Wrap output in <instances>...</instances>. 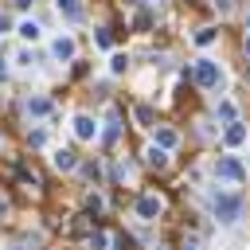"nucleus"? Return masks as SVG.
Segmentation results:
<instances>
[{"mask_svg":"<svg viewBox=\"0 0 250 250\" xmlns=\"http://www.w3.org/2000/svg\"><path fill=\"white\" fill-rule=\"evenodd\" d=\"M223 141H227V148H238V145H246V141H250V133H246V125H242V121H230V125H227V133H223Z\"/></svg>","mask_w":250,"mask_h":250,"instance_id":"obj_6","label":"nucleus"},{"mask_svg":"<svg viewBox=\"0 0 250 250\" xmlns=\"http://www.w3.org/2000/svg\"><path fill=\"white\" fill-rule=\"evenodd\" d=\"M211 207H215V219H219V223H227V227L242 219V195H227V191H215Z\"/></svg>","mask_w":250,"mask_h":250,"instance_id":"obj_1","label":"nucleus"},{"mask_svg":"<svg viewBox=\"0 0 250 250\" xmlns=\"http://www.w3.org/2000/svg\"><path fill=\"white\" fill-rule=\"evenodd\" d=\"M133 117H137V125H152V109H148V105H137Z\"/></svg>","mask_w":250,"mask_h":250,"instance_id":"obj_17","label":"nucleus"},{"mask_svg":"<svg viewBox=\"0 0 250 250\" xmlns=\"http://www.w3.org/2000/svg\"><path fill=\"white\" fill-rule=\"evenodd\" d=\"M215 39H219V31H215V27H199V31H195V47H211Z\"/></svg>","mask_w":250,"mask_h":250,"instance_id":"obj_13","label":"nucleus"},{"mask_svg":"<svg viewBox=\"0 0 250 250\" xmlns=\"http://www.w3.org/2000/svg\"><path fill=\"white\" fill-rule=\"evenodd\" d=\"M215 8L219 12H230V0H215Z\"/></svg>","mask_w":250,"mask_h":250,"instance_id":"obj_24","label":"nucleus"},{"mask_svg":"<svg viewBox=\"0 0 250 250\" xmlns=\"http://www.w3.org/2000/svg\"><path fill=\"white\" fill-rule=\"evenodd\" d=\"M105 246H109V238H105L102 230H94V234H90V250H105Z\"/></svg>","mask_w":250,"mask_h":250,"instance_id":"obj_19","label":"nucleus"},{"mask_svg":"<svg viewBox=\"0 0 250 250\" xmlns=\"http://www.w3.org/2000/svg\"><path fill=\"white\" fill-rule=\"evenodd\" d=\"M215 176H223V180H230V184H242V180H246V168H242V160H234V156H219V160H215Z\"/></svg>","mask_w":250,"mask_h":250,"instance_id":"obj_3","label":"nucleus"},{"mask_svg":"<svg viewBox=\"0 0 250 250\" xmlns=\"http://www.w3.org/2000/svg\"><path fill=\"white\" fill-rule=\"evenodd\" d=\"M195 82H199L203 90L223 86V70H219V62H215V59H199V62H195Z\"/></svg>","mask_w":250,"mask_h":250,"instance_id":"obj_2","label":"nucleus"},{"mask_svg":"<svg viewBox=\"0 0 250 250\" xmlns=\"http://www.w3.org/2000/svg\"><path fill=\"white\" fill-rule=\"evenodd\" d=\"M23 109H27V117H47V113H51V102H47V98H27Z\"/></svg>","mask_w":250,"mask_h":250,"instance_id":"obj_8","label":"nucleus"},{"mask_svg":"<svg viewBox=\"0 0 250 250\" xmlns=\"http://www.w3.org/2000/svg\"><path fill=\"white\" fill-rule=\"evenodd\" d=\"M246 27H250V16H246Z\"/></svg>","mask_w":250,"mask_h":250,"instance_id":"obj_29","label":"nucleus"},{"mask_svg":"<svg viewBox=\"0 0 250 250\" xmlns=\"http://www.w3.org/2000/svg\"><path fill=\"white\" fill-rule=\"evenodd\" d=\"M4 78H8V66H4V62H0V82H4Z\"/></svg>","mask_w":250,"mask_h":250,"instance_id":"obj_25","label":"nucleus"},{"mask_svg":"<svg viewBox=\"0 0 250 250\" xmlns=\"http://www.w3.org/2000/svg\"><path fill=\"white\" fill-rule=\"evenodd\" d=\"M242 51H246V59H250V35H246V43H242Z\"/></svg>","mask_w":250,"mask_h":250,"instance_id":"obj_27","label":"nucleus"},{"mask_svg":"<svg viewBox=\"0 0 250 250\" xmlns=\"http://www.w3.org/2000/svg\"><path fill=\"white\" fill-rule=\"evenodd\" d=\"M16 4H31V0H16Z\"/></svg>","mask_w":250,"mask_h":250,"instance_id":"obj_28","label":"nucleus"},{"mask_svg":"<svg viewBox=\"0 0 250 250\" xmlns=\"http://www.w3.org/2000/svg\"><path fill=\"white\" fill-rule=\"evenodd\" d=\"M94 43H98V47H102V51H109V47H113V35H109V31H105V27H102V31H98V35H94Z\"/></svg>","mask_w":250,"mask_h":250,"instance_id":"obj_18","label":"nucleus"},{"mask_svg":"<svg viewBox=\"0 0 250 250\" xmlns=\"http://www.w3.org/2000/svg\"><path fill=\"white\" fill-rule=\"evenodd\" d=\"M74 137H78V141H94V137H98V121L86 117V113H78V117H74Z\"/></svg>","mask_w":250,"mask_h":250,"instance_id":"obj_5","label":"nucleus"},{"mask_svg":"<svg viewBox=\"0 0 250 250\" xmlns=\"http://www.w3.org/2000/svg\"><path fill=\"white\" fill-rule=\"evenodd\" d=\"M16 62H20V66H31L35 59H31V51H16Z\"/></svg>","mask_w":250,"mask_h":250,"instance_id":"obj_21","label":"nucleus"},{"mask_svg":"<svg viewBox=\"0 0 250 250\" xmlns=\"http://www.w3.org/2000/svg\"><path fill=\"white\" fill-rule=\"evenodd\" d=\"M51 55H55V59H74V39H70V35H59V39L51 43Z\"/></svg>","mask_w":250,"mask_h":250,"instance_id":"obj_7","label":"nucleus"},{"mask_svg":"<svg viewBox=\"0 0 250 250\" xmlns=\"http://www.w3.org/2000/svg\"><path fill=\"white\" fill-rule=\"evenodd\" d=\"M156 250H160V246H156Z\"/></svg>","mask_w":250,"mask_h":250,"instance_id":"obj_30","label":"nucleus"},{"mask_svg":"<svg viewBox=\"0 0 250 250\" xmlns=\"http://www.w3.org/2000/svg\"><path fill=\"white\" fill-rule=\"evenodd\" d=\"M4 211H8V199H4V195H0V215H4Z\"/></svg>","mask_w":250,"mask_h":250,"instance_id":"obj_26","label":"nucleus"},{"mask_svg":"<svg viewBox=\"0 0 250 250\" xmlns=\"http://www.w3.org/2000/svg\"><path fill=\"white\" fill-rule=\"evenodd\" d=\"M160 211H164V199H160V195H141V199H137V215H141V219H156Z\"/></svg>","mask_w":250,"mask_h":250,"instance_id":"obj_4","label":"nucleus"},{"mask_svg":"<svg viewBox=\"0 0 250 250\" xmlns=\"http://www.w3.org/2000/svg\"><path fill=\"white\" fill-rule=\"evenodd\" d=\"M27 141H31V145H35V148H39V145H43V141H47V133H43V129H35V133H31V137H27Z\"/></svg>","mask_w":250,"mask_h":250,"instance_id":"obj_22","label":"nucleus"},{"mask_svg":"<svg viewBox=\"0 0 250 250\" xmlns=\"http://www.w3.org/2000/svg\"><path fill=\"white\" fill-rule=\"evenodd\" d=\"M102 207H105V203H102V195H86V211H90V215H98Z\"/></svg>","mask_w":250,"mask_h":250,"instance_id":"obj_20","label":"nucleus"},{"mask_svg":"<svg viewBox=\"0 0 250 250\" xmlns=\"http://www.w3.org/2000/svg\"><path fill=\"white\" fill-rule=\"evenodd\" d=\"M8 31H12V16H4V12H0V35H8Z\"/></svg>","mask_w":250,"mask_h":250,"instance_id":"obj_23","label":"nucleus"},{"mask_svg":"<svg viewBox=\"0 0 250 250\" xmlns=\"http://www.w3.org/2000/svg\"><path fill=\"white\" fill-rule=\"evenodd\" d=\"M20 35H23V39H31V43H35V39H39V35H43V31H39V23H35V20H23V23H20Z\"/></svg>","mask_w":250,"mask_h":250,"instance_id":"obj_14","label":"nucleus"},{"mask_svg":"<svg viewBox=\"0 0 250 250\" xmlns=\"http://www.w3.org/2000/svg\"><path fill=\"white\" fill-rule=\"evenodd\" d=\"M234 113H238V109H234V102H219V117H223L227 125L234 121Z\"/></svg>","mask_w":250,"mask_h":250,"instance_id":"obj_16","label":"nucleus"},{"mask_svg":"<svg viewBox=\"0 0 250 250\" xmlns=\"http://www.w3.org/2000/svg\"><path fill=\"white\" fill-rule=\"evenodd\" d=\"M156 145H160V148H176V145H180L176 129H164V125H160V129H156Z\"/></svg>","mask_w":250,"mask_h":250,"instance_id":"obj_11","label":"nucleus"},{"mask_svg":"<svg viewBox=\"0 0 250 250\" xmlns=\"http://www.w3.org/2000/svg\"><path fill=\"white\" fill-rule=\"evenodd\" d=\"M59 16L78 20V16H82V4H78V0H59Z\"/></svg>","mask_w":250,"mask_h":250,"instance_id":"obj_12","label":"nucleus"},{"mask_svg":"<svg viewBox=\"0 0 250 250\" xmlns=\"http://www.w3.org/2000/svg\"><path fill=\"white\" fill-rule=\"evenodd\" d=\"M55 168H59V172H74V168H78V156H74L70 148H59V152H55Z\"/></svg>","mask_w":250,"mask_h":250,"instance_id":"obj_10","label":"nucleus"},{"mask_svg":"<svg viewBox=\"0 0 250 250\" xmlns=\"http://www.w3.org/2000/svg\"><path fill=\"white\" fill-rule=\"evenodd\" d=\"M125 66H129V59H125L121 51H113V55H109V70H113V74H125Z\"/></svg>","mask_w":250,"mask_h":250,"instance_id":"obj_15","label":"nucleus"},{"mask_svg":"<svg viewBox=\"0 0 250 250\" xmlns=\"http://www.w3.org/2000/svg\"><path fill=\"white\" fill-rule=\"evenodd\" d=\"M145 164H148V168H168V148L152 145V148L145 152Z\"/></svg>","mask_w":250,"mask_h":250,"instance_id":"obj_9","label":"nucleus"}]
</instances>
